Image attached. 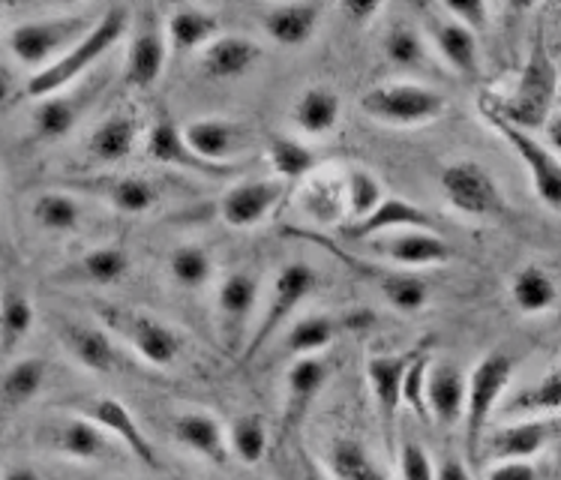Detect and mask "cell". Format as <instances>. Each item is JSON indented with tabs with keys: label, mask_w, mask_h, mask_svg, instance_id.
I'll return each mask as SVG.
<instances>
[{
	"label": "cell",
	"mask_w": 561,
	"mask_h": 480,
	"mask_svg": "<svg viewBox=\"0 0 561 480\" xmlns=\"http://www.w3.org/2000/svg\"><path fill=\"white\" fill-rule=\"evenodd\" d=\"M129 19H133V12L126 10V7H108V10L96 19V24L91 27V34L84 36L79 46L69 48L67 55L60 60H55L51 67L39 69V72L31 76L27 88H24L27 96L46 100L51 93L72 88L81 76H88L91 67H96V64L121 43V36L129 31Z\"/></svg>",
	"instance_id": "1"
},
{
	"label": "cell",
	"mask_w": 561,
	"mask_h": 480,
	"mask_svg": "<svg viewBox=\"0 0 561 480\" xmlns=\"http://www.w3.org/2000/svg\"><path fill=\"white\" fill-rule=\"evenodd\" d=\"M516 369V357L511 352H490L486 357L478 361L466 378V405H462V418H466V457L478 469L481 462V442L483 435L490 433V421H493L495 405L502 402L504 390L511 385Z\"/></svg>",
	"instance_id": "2"
},
{
	"label": "cell",
	"mask_w": 561,
	"mask_h": 480,
	"mask_svg": "<svg viewBox=\"0 0 561 480\" xmlns=\"http://www.w3.org/2000/svg\"><path fill=\"white\" fill-rule=\"evenodd\" d=\"M556 93H559V69H556V60L550 58L547 36L543 31H538L519 84H516L514 100H507V103L495 100V105L511 124L531 133V129H543L547 117L556 112Z\"/></svg>",
	"instance_id": "3"
},
{
	"label": "cell",
	"mask_w": 561,
	"mask_h": 480,
	"mask_svg": "<svg viewBox=\"0 0 561 480\" xmlns=\"http://www.w3.org/2000/svg\"><path fill=\"white\" fill-rule=\"evenodd\" d=\"M96 19L91 15H55V19H34V22H22L10 34V52L12 58L19 60L22 67L39 69L51 67L55 60L67 55L69 48H76L91 34V27Z\"/></svg>",
	"instance_id": "4"
},
{
	"label": "cell",
	"mask_w": 561,
	"mask_h": 480,
	"mask_svg": "<svg viewBox=\"0 0 561 480\" xmlns=\"http://www.w3.org/2000/svg\"><path fill=\"white\" fill-rule=\"evenodd\" d=\"M481 115L486 124L493 126L495 133L516 150V157L526 165L528 178H531V190L538 195L547 210L559 214L561 210V165L556 150H550L540 138H535L528 129H519L507 117L499 112L495 100H481Z\"/></svg>",
	"instance_id": "5"
},
{
	"label": "cell",
	"mask_w": 561,
	"mask_h": 480,
	"mask_svg": "<svg viewBox=\"0 0 561 480\" xmlns=\"http://www.w3.org/2000/svg\"><path fill=\"white\" fill-rule=\"evenodd\" d=\"M360 112L385 126H424L447 112V100L426 84L390 81L360 96Z\"/></svg>",
	"instance_id": "6"
},
{
	"label": "cell",
	"mask_w": 561,
	"mask_h": 480,
	"mask_svg": "<svg viewBox=\"0 0 561 480\" xmlns=\"http://www.w3.org/2000/svg\"><path fill=\"white\" fill-rule=\"evenodd\" d=\"M100 319H103L105 331L117 333L148 364L172 366L181 355V336L169 324L150 319L145 312L105 304V307H100Z\"/></svg>",
	"instance_id": "7"
},
{
	"label": "cell",
	"mask_w": 561,
	"mask_h": 480,
	"mask_svg": "<svg viewBox=\"0 0 561 480\" xmlns=\"http://www.w3.org/2000/svg\"><path fill=\"white\" fill-rule=\"evenodd\" d=\"M319 286V274H316V267L307 262H291L286 264L274 279V292H271V300H267V307L262 312V321H259V328L252 333V340L243 345V357L252 361V357L262 352L264 345L271 343V336H274L288 319H291V312L304 304V300L310 298L312 292Z\"/></svg>",
	"instance_id": "8"
},
{
	"label": "cell",
	"mask_w": 561,
	"mask_h": 480,
	"mask_svg": "<svg viewBox=\"0 0 561 480\" xmlns=\"http://www.w3.org/2000/svg\"><path fill=\"white\" fill-rule=\"evenodd\" d=\"M442 190H445L447 202L457 207L459 214H469V217L495 219L504 217V210H507L495 178L474 160H457L445 165Z\"/></svg>",
	"instance_id": "9"
},
{
	"label": "cell",
	"mask_w": 561,
	"mask_h": 480,
	"mask_svg": "<svg viewBox=\"0 0 561 480\" xmlns=\"http://www.w3.org/2000/svg\"><path fill=\"white\" fill-rule=\"evenodd\" d=\"M133 39H129V55H126V84L136 91H148L160 81L165 60H169V43H165V24L160 10L141 7L129 19Z\"/></svg>",
	"instance_id": "10"
},
{
	"label": "cell",
	"mask_w": 561,
	"mask_h": 480,
	"mask_svg": "<svg viewBox=\"0 0 561 480\" xmlns=\"http://www.w3.org/2000/svg\"><path fill=\"white\" fill-rule=\"evenodd\" d=\"M184 141L205 162L214 165H234V160L255 150L259 136L250 124L231 121V117H202L181 129Z\"/></svg>",
	"instance_id": "11"
},
{
	"label": "cell",
	"mask_w": 561,
	"mask_h": 480,
	"mask_svg": "<svg viewBox=\"0 0 561 480\" xmlns=\"http://www.w3.org/2000/svg\"><path fill=\"white\" fill-rule=\"evenodd\" d=\"M103 88L105 79H93L81 84L79 91H58L46 96L34 112V136L39 141H58V138L69 136L79 126L81 117L91 112V105L96 103Z\"/></svg>",
	"instance_id": "12"
},
{
	"label": "cell",
	"mask_w": 561,
	"mask_h": 480,
	"mask_svg": "<svg viewBox=\"0 0 561 480\" xmlns=\"http://www.w3.org/2000/svg\"><path fill=\"white\" fill-rule=\"evenodd\" d=\"M255 304H259V279L255 276L247 274V271H234L222 279L217 292V316L219 333H222L229 352H243Z\"/></svg>",
	"instance_id": "13"
},
{
	"label": "cell",
	"mask_w": 561,
	"mask_h": 480,
	"mask_svg": "<svg viewBox=\"0 0 561 480\" xmlns=\"http://www.w3.org/2000/svg\"><path fill=\"white\" fill-rule=\"evenodd\" d=\"M556 430H559L556 418H526V421L499 426L493 433L483 435L478 462H481L483 457H490L493 462L538 457L540 450L552 442Z\"/></svg>",
	"instance_id": "14"
},
{
	"label": "cell",
	"mask_w": 561,
	"mask_h": 480,
	"mask_svg": "<svg viewBox=\"0 0 561 480\" xmlns=\"http://www.w3.org/2000/svg\"><path fill=\"white\" fill-rule=\"evenodd\" d=\"M81 418H88L91 423H96L105 435H115L117 442L138 457L148 469H160V459H157V450L150 445V438L141 433V426L133 418V412L126 409L124 402L115 400V397H96V400H84L79 405Z\"/></svg>",
	"instance_id": "15"
},
{
	"label": "cell",
	"mask_w": 561,
	"mask_h": 480,
	"mask_svg": "<svg viewBox=\"0 0 561 480\" xmlns=\"http://www.w3.org/2000/svg\"><path fill=\"white\" fill-rule=\"evenodd\" d=\"M412 355H385V357H369L367 376L376 393V409H378V423H381V435H385V447L393 457L397 450V414L402 405V376L414 361Z\"/></svg>",
	"instance_id": "16"
},
{
	"label": "cell",
	"mask_w": 561,
	"mask_h": 480,
	"mask_svg": "<svg viewBox=\"0 0 561 480\" xmlns=\"http://www.w3.org/2000/svg\"><path fill=\"white\" fill-rule=\"evenodd\" d=\"M424 27L433 39V46H436L438 58L445 60L457 76H462V79L481 76V48H478V36L471 34L469 27L447 19L438 7L424 10Z\"/></svg>",
	"instance_id": "17"
},
{
	"label": "cell",
	"mask_w": 561,
	"mask_h": 480,
	"mask_svg": "<svg viewBox=\"0 0 561 480\" xmlns=\"http://www.w3.org/2000/svg\"><path fill=\"white\" fill-rule=\"evenodd\" d=\"M283 195H286L283 181H243L226 190L219 202V217L231 229H255L274 214Z\"/></svg>",
	"instance_id": "18"
},
{
	"label": "cell",
	"mask_w": 561,
	"mask_h": 480,
	"mask_svg": "<svg viewBox=\"0 0 561 480\" xmlns=\"http://www.w3.org/2000/svg\"><path fill=\"white\" fill-rule=\"evenodd\" d=\"M402 229H424L436 231V219L424 207L412 205L405 198H381V205L367 214L357 222H345L340 235L343 240H355V243H364V240L376 238V235H390V231Z\"/></svg>",
	"instance_id": "19"
},
{
	"label": "cell",
	"mask_w": 561,
	"mask_h": 480,
	"mask_svg": "<svg viewBox=\"0 0 561 480\" xmlns=\"http://www.w3.org/2000/svg\"><path fill=\"white\" fill-rule=\"evenodd\" d=\"M43 442H46L48 450L64 454L69 459H79V462H103V459L115 454L108 435L96 423L81 418V414H72V418H64V421L46 426Z\"/></svg>",
	"instance_id": "20"
},
{
	"label": "cell",
	"mask_w": 561,
	"mask_h": 480,
	"mask_svg": "<svg viewBox=\"0 0 561 480\" xmlns=\"http://www.w3.org/2000/svg\"><path fill=\"white\" fill-rule=\"evenodd\" d=\"M72 186L81 193L105 198L121 214H136V217L153 210L160 202V190L148 178H138V174H96V178L72 181Z\"/></svg>",
	"instance_id": "21"
},
{
	"label": "cell",
	"mask_w": 561,
	"mask_h": 480,
	"mask_svg": "<svg viewBox=\"0 0 561 480\" xmlns=\"http://www.w3.org/2000/svg\"><path fill=\"white\" fill-rule=\"evenodd\" d=\"M331 369L319 357H298L288 366L286 376V412H283V433L291 435L300 430V423L307 421L312 402L328 385Z\"/></svg>",
	"instance_id": "22"
},
{
	"label": "cell",
	"mask_w": 561,
	"mask_h": 480,
	"mask_svg": "<svg viewBox=\"0 0 561 480\" xmlns=\"http://www.w3.org/2000/svg\"><path fill=\"white\" fill-rule=\"evenodd\" d=\"M373 250L397 262L402 267H433V264H447L450 262V247L438 231H424V229H402L390 231L388 240H376Z\"/></svg>",
	"instance_id": "23"
},
{
	"label": "cell",
	"mask_w": 561,
	"mask_h": 480,
	"mask_svg": "<svg viewBox=\"0 0 561 480\" xmlns=\"http://www.w3.org/2000/svg\"><path fill=\"white\" fill-rule=\"evenodd\" d=\"M466 405V373L450 361L426 366V418L438 426H457Z\"/></svg>",
	"instance_id": "24"
},
{
	"label": "cell",
	"mask_w": 561,
	"mask_h": 480,
	"mask_svg": "<svg viewBox=\"0 0 561 480\" xmlns=\"http://www.w3.org/2000/svg\"><path fill=\"white\" fill-rule=\"evenodd\" d=\"M148 157L153 162H160V165H174V169L207 174V178H231L238 172L234 165H214V162H205L198 153H193V148L186 145L181 129L172 121H160L150 129Z\"/></svg>",
	"instance_id": "25"
},
{
	"label": "cell",
	"mask_w": 561,
	"mask_h": 480,
	"mask_svg": "<svg viewBox=\"0 0 561 480\" xmlns=\"http://www.w3.org/2000/svg\"><path fill=\"white\" fill-rule=\"evenodd\" d=\"M321 12L319 3H276L262 10V27L276 46L300 48L319 31Z\"/></svg>",
	"instance_id": "26"
},
{
	"label": "cell",
	"mask_w": 561,
	"mask_h": 480,
	"mask_svg": "<svg viewBox=\"0 0 561 480\" xmlns=\"http://www.w3.org/2000/svg\"><path fill=\"white\" fill-rule=\"evenodd\" d=\"M262 60V48L259 43H252L247 36L226 34L217 36L210 46H205L202 55V69H205L207 79L217 81H234L250 76L252 69L259 67Z\"/></svg>",
	"instance_id": "27"
},
{
	"label": "cell",
	"mask_w": 561,
	"mask_h": 480,
	"mask_svg": "<svg viewBox=\"0 0 561 480\" xmlns=\"http://www.w3.org/2000/svg\"><path fill=\"white\" fill-rule=\"evenodd\" d=\"M60 340L67 345L72 361H79L91 373H112L117 366L115 343L103 328L81 324V321H64L60 324Z\"/></svg>",
	"instance_id": "28"
},
{
	"label": "cell",
	"mask_w": 561,
	"mask_h": 480,
	"mask_svg": "<svg viewBox=\"0 0 561 480\" xmlns=\"http://www.w3.org/2000/svg\"><path fill=\"white\" fill-rule=\"evenodd\" d=\"M174 438L186 447V450H193L195 457L207 459V462H214V466H226V459H229V447H226V433H222V426L214 414L207 412H184L178 414L172 423Z\"/></svg>",
	"instance_id": "29"
},
{
	"label": "cell",
	"mask_w": 561,
	"mask_h": 480,
	"mask_svg": "<svg viewBox=\"0 0 561 480\" xmlns=\"http://www.w3.org/2000/svg\"><path fill=\"white\" fill-rule=\"evenodd\" d=\"M138 145V124L136 117L117 112L108 115L103 124L96 126L88 138V153L93 162L100 165H117L133 157V150Z\"/></svg>",
	"instance_id": "30"
},
{
	"label": "cell",
	"mask_w": 561,
	"mask_h": 480,
	"mask_svg": "<svg viewBox=\"0 0 561 480\" xmlns=\"http://www.w3.org/2000/svg\"><path fill=\"white\" fill-rule=\"evenodd\" d=\"M162 24H165V43L178 55H190L195 48L210 46L219 36V19L202 7H181Z\"/></svg>",
	"instance_id": "31"
},
{
	"label": "cell",
	"mask_w": 561,
	"mask_h": 480,
	"mask_svg": "<svg viewBox=\"0 0 561 480\" xmlns=\"http://www.w3.org/2000/svg\"><path fill=\"white\" fill-rule=\"evenodd\" d=\"M304 190H300V207L304 214L312 217L316 222L333 226L345 219V193H343V174H321L312 172L304 178Z\"/></svg>",
	"instance_id": "32"
},
{
	"label": "cell",
	"mask_w": 561,
	"mask_h": 480,
	"mask_svg": "<svg viewBox=\"0 0 561 480\" xmlns=\"http://www.w3.org/2000/svg\"><path fill=\"white\" fill-rule=\"evenodd\" d=\"M36 321V309L31 298L19 286H7L0 292V355H15L19 345L31 336Z\"/></svg>",
	"instance_id": "33"
},
{
	"label": "cell",
	"mask_w": 561,
	"mask_h": 480,
	"mask_svg": "<svg viewBox=\"0 0 561 480\" xmlns=\"http://www.w3.org/2000/svg\"><path fill=\"white\" fill-rule=\"evenodd\" d=\"M340 108L343 105H340V96L333 88L312 84L298 96L291 117H295V126L304 136H328L333 126L340 124Z\"/></svg>",
	"instance_id": "34"
},
{
	"label": "cell",
	"mask_w": 561,
	"mask_h": 480,
	"mask_svg": "<svg viewBox=\"0 0 561 480\" xmlns=\"http://www.w3.org/2000/svg\"><path fill=\"white\" fill-rule=\"evenodd\" d=\"M381 52L388 58L390 67L402 72H424L430 69V55H426L424 34L412 22H390V27L381 36Z\"/></svg>",
	"instance_id": "35"
},
{
	"label": "cell",
	"mask_w": 561,
	"mask_h": 480,
	"mask_svg": "<svg viewBox=\"0 0 561 480\" xmlns=\"http://www.w3.org/2000/svg\"><path fill=\"white\" fill-rule=\"evenodd\" d=\"M511 298L523 316H543L556 307L559 288H556L550 271H543L540 264H526L511 283Z\"/></svg>",
	"instance_id": "36"
},
{
	"label": "cell",
	"mask_w": 561,
	"mask_h": 480,
	"mask_svg": "<svg viewBox=\"0 0 561 480\" xmlns=\"http://www.w3.org/2000/svg\"><path fill=\"white\" fill-rule=\"evenodd\" d=\"M267 160L274 165V172L279 174V181H304L312 172H319L321 157L319 150H312L310 145H304L291 136H274L267 145Z\"/></svg>",
	"instance_id": "37"
},
{
	"label": "cell",
	"mask_w": 561,
	"mask_h": 480,
	"mask_svg": "<svg viewBox=\"0 0 561 480\" xmlns=\"http://www.w3.org/2000/svg\"><path fill=\"white\" fill-rule=\"evenodd\" d=\"M126 271H129V255L121 247H96L72 264V279L105 288L121 283Z\"/></svg>",
	"instance_id": "38"
},
{
	"label": "cell",
	"mask_w": 561,
	"mask_h": 480,
	"mask_svg": "<svg viewBox=\"0 0 561 480\" xmlns=\"http://www.w3.org/2000/svg\"><path fill=\"white\" fill-rule=\"evenodd\" d=\"M340 321L328 316V312H316V316H307V319L295 321V328L288 331L286 343H283V352L291 355L295 361L298 357H312L321 348H328V345L336 340V333H340Z\"/></svg>",
	"instance_id": "39"
},
{
	"label": "cell",
	"mask_w": 561,
	"mask_h": 480,
	"mask_svg": "<svg viewBox=\"0 0 561 480\" xmlns=\"http://www.w3.org/2000/svg\"><path fill=\"white\" fill-rule=\"evenodd\" d=\"M561 405V376L559 369L552 366L547 376L535 381V385H528L526 390H519L514 400L507 402V409L504 414H511V418H556Z\"/></svg>",
	"instance_id": "40"
},
{
	"label": "cell",
	"mask_w": 561,
	"mask_h": 480,
	"mask_svg": "<svg viewBox=\"0 0 561 480\" xmlns=\"http://www.w3.org/2000/svg\"><path fill=\"white\" fill-rule=\"evenodd\" d=\"M81 210L79 198L69 193H43L34 202V219L36 226L43 231H51V235H69L81 226Z\"/></svg>",
	"instance_id": "41"
},
{
	"label": "cell",
	"mask_w": 561,
	"mask_h": 480,
	"mask_svg": "<svg viewBox=\"0 0 561 480\" xmlns=\"http://www.w3.org/2000/svg\"><path fill=\"white\" fill-rule=\"evenodd\" d=\"M271 435L259 414H238L229 426V450L231 457L241 459L243 466H259L267 454Z\"/></svg>",
	"instance_id": "42"
},
{
	"label": "cell",
	"mask_w": 561,
	"mask_h": 480,
	"mask_svg": "<svg viewBox=\"0 0 561 480\" xmlns=\"http://www.w3.org/2000/svg\"><path fill=\"white\" fill-rule=\"evenodd\" d=\"M46 361L43 357H24L19 364L7 369V376L0 381V397L10 405H24L31 402L46 385Z\"/></svg>",
	"instance_id": "43"
},
{
	"label": "cell",
	"mask_w": 561,
	"mask_h": 480,
	"mask_svg": "<svg viewBox=\"0 0 561 480\" xmlns=\"http://www.w3.org/2000/svg\"><path fill=\"white\" fill-rule=\"evenodd\" d=\"M169 274L178 286H184L186 292H198V288H205L210 283V276H214V259H210V252L205 247H198V243H184V247H178L169 255Z\"/></svg>",
	"instance_id": "44"
},
{
	"label": "cell",
	"mask_w": 561,
	"mask_h": 480,
	"mask_svg": "<svg viewBox=\"0 0 561 480\" xmlns=\"http://www.w3.org/2000/svg\"><path fill=\"white\" fill-rule=\"evenodd\" d=\"M343 193H345V222H357L367 214H373L381 198H385V190L373 172L367 169H348L343 174Z\"/></svg>",
	"instance_id": "45"
},
{
	"label": "cell",
	"mask_w": 561,
	"mask_h": 480,
	"mask_svg": "<svg viewBox=\"0 0 561 480\" xmlns=\"http://www.w3.org/2000/svg\"><path fill=\"white\" fill-rule=\"evenodd\" d=\"M328 457H331V471L336 480H385L367 450L352 438H336Z\"/></svg>",
	"instance_id": "46"
},
{
	"label": "cell",
	"mask_w": 561,
	"mask_h": 480,
	"mask_svg": "<svg viewBox=\"0 0 561 480\" xmlns=\"http://www.w3.org/2000/svg\"><path fill=\"white\" fill-rule=\"evenodd\" d=\"M385 298H388L390 307H397L400 312H421L426 307V300H430V288L414 276L397 274L393 286L385 292Z\"/></svg>",
	"instance_id": "47"
},
{
	"label": "cell",
	"mask_w": 561,
	"mask_h": 480,
	"mask_svg": "<svg viewBox=\"0 0 561 480\" xmlns=\"http://www.w3.org/2000/svg\"><path fill=\"white\" fill-rule=\"evenodd\" d=\"M397 457H400L402 480H436V466H433V459L421 442L402 438V445L397 447Z\"/></svg>",
	"instance_id": "48"
},
{
	"label": "cell",
	"mask_w": 561,
	"mask_h": 480,
	"mask_svg": "<svg viewBox=\"0 0 561 480\" xmlns=\"http://www.w3.org/2000/svg\"><path fill=\"white\" fill-rule=\"evenodd\" d=\"M438 10L445 12L447 19L469 27L474 36L486 31V24H490V7L483 0H447V3H438Z\"/></svg>",
	"instance_id": "49"
},
{
	"label": "cell",
	"mask_w": 561,
	"mask_h": 480,
	"mask_svg": "<svg viewBox=\"0 0 561 480\" xmlns=\"http://www.w3.org/2000/svg\"><path fill=\"white\" fill-rule=\"evenodd\" d=\"M426 366L430 357L417 355L402 376V402L421 418H426Z\"/></svg>",
	"instance_id": "50"
},
{
	"label": "cell",
	"mask_w": 561,
	"mask_h": 480,
	"mask_svg": "<svg viewBox=\"0 0 561 480\" xmlns=\"http://www.w3.org/2000/svg\"><path fill=\"white\" fill-rule=\"evenodd\" d=\"M486 480H543V471L531 459H504L486 471Z\"/></svg>",
	"instance_id": "51"
},
{
	"label": "cell",
	"mask_w": 561,
	"mask_h": 480,
	"mask_svg": "<svg viewBox=\"0 0 561 480\" xmlns=\"http://www.w3.org/2000/svg\"><path fill=\"white\" fill-rule=\"evenodd\" d=\"M378 12H381V3L378 0H348V3H343V15H348L355 24H369L373 19H376Z\"/></svg>",
	"instance_id": "52"
},
{
	"label": "cell",
	"mask_w": 561,
	"mask_h": 480,
	"mask_svg": "<svg viewBox=\"0 0 561 480\" xmlns=\"http://www.w3.org/2000/svg\"><path fill=\"white\" fill-rule=\"evenodd\" d=\"M436 480H471V471L457 457H447L436 469Z\"/></svg>",
	"instance_id": "53"
},
{
	"label": "cell",
	"mask_w": 561,
	"mask_h": 480,
	"mask_svg": "<svg viewBox=\"0 0 561 480\" xmlns=\"http://www.w3.org/2000/svg\"><path fill=\"white\" fill-rule=\"evenodd\" d=\"M300 480H328V475L321 471L319 462L307 450H300Z\"/></svg>",
	"instance_id": "54"
},
{
	"label": "cell",
	"mask_w": 561,
	"mask_h": 480,
	"mask_svg": "<svg viewBox=\"0 0 561 480\" xmlns=\"http://www.w3.org/2000/svg\"><path fill=\"white\" fill-rule=\"evenodd\" d=\"M0 480H43V475L34 469V466H12V469L3 471Z\"/></svg>",
	"instance_id": "55"
},
{
	"label": "cell",
	"mask_w": 561,
	"mask_h": 480,
	"mask_svg": "<svg viewBox=\"0 0 561 480\" xmlns=\"http://www.w3.org/2000/svg\"><path fill=\"white\" fill-rule=\"evenodd\" d=\"M12 91H15V79H12L10 67H3V64H0V105L10 103Z\"/></svg>",
	"instance_id": "56"
},
{
	"label": "cell",
	"mask_w": 561,
	"mask_h": 480,
	"mask_svg": "<svg viewBox=\"0 0 561 480\" xmlns=\"http://www.w3.org/2000/svg\"><path fill=\"white\" fill-rule=\"evenodd\" d=\"M0 19H3V10H0Z\"/></svg>",
	"instance_id": "57"
}]
</instances>
